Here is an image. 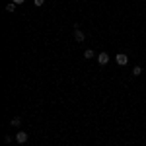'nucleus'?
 I'll list each match as a JSON object with an SVG mask.
<instances>
[{"mask_svg": "<svg viewBox=\"0 0 146 146\" xmlns=\"http://www.w3.org/2000/svg\"><path fill=\"white\" fill-rule=\"evenodd\" d=\"M94 55H96V53H94L92 49H86V51H84V58H94Z\"/></svg>", "mask_w": 146, "mask_h": 146, "instance_id": "423d86ee", "label": "nucleus"}, {"mask_svg": "<svg viewBox=\"0 0 146 146\" xmlns=\"http://www.w3.org/2000/svg\"><path fill=\"white\" fill-rule=\"evenodd\" d=\"M33 4H35V6H43V4H45V0H33Z\"/></svg>", "mask_w": 146, "mask_h": 146, "instance_id": "1a4fd4ad", "label": "nucleus"}, {"mask_svg": "<svg viewBox=\"0 0 146 146\" xmlns=\"http://www.w3.org/2000/svg\"><path fill=\"white\" fill-rule=\"evenodd\" d=\"M10 125L12 127H20V125H22V117H14V119L10 121Z\"/></svg>", "mask_w": 146, "mask_h": 146, "instance_id": "39448f33", "label": "nucleus"}, {"mask_svg": "<svg viewBox=\"0 0 146 146\" xmlns=\"http://www.w3.org/2000/svg\"><path fill=\"white\" fill-rule=\"evenodd\" d=\"M115 60H117V64H119V66H125V64L129 62V56L125 55V53H119V55L115 56Z\"/></svg>", "mask_w": 146, "mask_h": 146, "instance_id": "f257e3e1", "label": "nucleus"}, {"mask_svg": "<svg viewBox=\"0 0 146 146\" xmlns=\"http://www.w3.org/2000/svg\"><path fill=\"white\" fill-rule=\"evenodd\" d=\"M16 140H18L20 144H23V142H27V133H23V131H20V133L16 135Z\"/></svg>", "mask_w": 146, "mask_h": 146, "instance_id": "7ed1b4c3", "label": "nucleus"}, {"mask_svg": "<svg viewBox=\"0 0 146 146\" xmlns=\"http://www.w3.org/2000/svg\"><path fill=\"white\" fill-rule=\"evenodd\" d=\"M98 62H100L101 66L107 64V62H109V55H107V53H100V55H98Z\"/></svg>", "mask_w": 146, "mask_h": 146, "instance_id": "f03ea898", "label": "nucleus"}, {"mask_svg": "<svg viewBox=\"0 0 146 146\" xmlns=\"http://www.w3.org/2000/svg\"><path fill=\"white\" fill-rule=\"evenodd\" d=\"M25 0H14V4H23Z\"/></svg>", "mask_w": 146, "mask_h": 146, "instance_id": "9d476101", "label": "nucleus"}, {"mask_svg": "<svg viewBox=\"0 0 146 146\" xmlns=\"http://www.w3.org/2000/svg\"><path fill=\"white\" fill-rule=\"evenodd\" d=\"M140 72H142V68H140V66H135V68H133V74H135V76H140Z\"/></svg>", "mask_w": 146, "mask_h": 146, "instance_id": "6e6552de", "label": "nucleus"}, {"mask_svg": "<svg viewBox=\"0 0 146 146\" xmlns=\"http://www.w3.org/2000/svg\"><path fill=\"white\" fill-rule=\"evenodd\" d=\"M16 6H18V4H14V2H10V4L6 6V12H16Z\"/></svg>", "mask_w": 146, "mask_h": 146, "instance_id": "0eeeda50", "label": "nucleus"}, {"mask_svg": "<svg viewBox=\"0 0 146 146\" xmlns=\"http://www.w3.org/2000/svg\"><path fill=\"white\" fill-rule=\"evenodd\" d=\"M74 39H76L78 43H82V41H84V33H82L80 29H74Z\"/></svg>", "mask_w": 146, "mask_h": 146, "instance_id": "20e7f679", "label": "nucleus"}]
</instances>
